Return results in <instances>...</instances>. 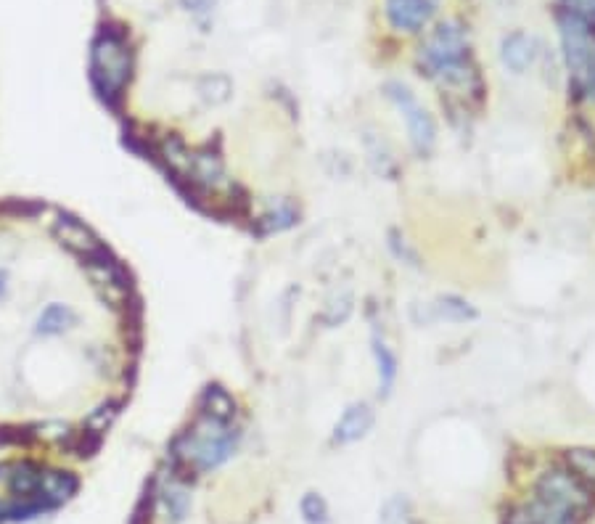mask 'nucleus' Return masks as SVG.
Segmentation results:
<instances>
[{
	"label": "nucleus",
	"mask_w": 595,
	"mask_h": 524,
	"mask_svg": "<svg viewBox=\"0 0 595 524\" xmlns=\"http://www.w3.org/2000/svg\"><path fill=\"white\" fill-rule=\"evenodd\" d=\"M506 524H532L529 522L527 517H524V514H521V509H516L514 514H511V517H508V522Z\"/></svg>",
	"instance_id": "dca6fc26"
},
{
	"label": "nucleus",
	"mask_w": 595,
	"mask_h": 524,
	"mask_svg": "<svg viewBox=\"0 0 595 524\" xmlns=\"http://www.w3.org/2000/svg\"><path fill=\"white\" fill-rule=\"evenodd\" d=\"M6 292V273H0V297Z\"/></svg>",
	"instance_id": "f3484780"
},
{
	"label": "nucleus",
	"mask_w": 595,
	"mask_h": 524,
	"mask_svg": "<svg viewBox=\"0 0 595 524\" xmlns=\"http://www.w3.org/2000/svg\"><path fill=\"white\" fill-rule=\"evenodd\" d=\"M381 524H413L410 522V506L405 498H395L384 506L381 514Z\"/></svg>",
	"instance_id": "4468645a"
},
{
	"label": "nucleus",
	"mask_w": 595,
	"mask_h": 524,
	"mask_svg": "<svg viewBox=\"0 0 595 524\" xmlns=\"http://www.w3.org/2000/svg\"><path fill=\"white\" fill-rule=\"evenodd\" d=\"M373 358H376V366H379V384L381 392L387 395L392 390V384L397 379V355L392 352V347L379 337V334H373Z\"/></svg>",
	"instance_id": "1a4fd4ad"
},
{
	"label": "nucleus",
	"mask_w": 595,
	"mask_h": 524,
	"mask_svg": "<svg viewBox=\"0 0 595 524\" xmlns=\"http://www.w3.org/2000/svg\"><path fill=\"white\" fill-rule=\"evenodd\" d=\"M500 59L506 64V69L521 75L524 69H529L537 59V40L524 35V32H516L511 38L503 40V51H500Z\"/></svg>",
	"instance_id": "6e6552de"
},
{
	"label": "nucleus",
	"mask_w": 595,
	"mask_h": 524,
	"mask_svg": "<svg viewBox=\"0 0 595 524\" xmlns=\"http://www.w3.org/2000/svg\"><path fill=\"white\" fill-rule=\"evenodd\" d=\"M569 464H572V474L582 485L595 487V453L590 450H574L569 456Z\"/></svg>",
	"instance_id": "f8f14e48"
},
{
	"label": "nucleus",
	"mask_w": 595,
	"mask_h": 524,
	"mask_svg": "<svg viewBox=\"0 0 595 524\" xmlns=\"http://www.w3.org/2000/svg\"><path fill=\"white\" fill-rule=\"evenodd\" d=\"M421 61L429 69V75L439 83L453 88H471L474 83V67L469 61V43L455 24H442L432 38L421 48Z\"/></svg>",
	"instance_id": "7ed1b4c3"
},
{
	"label": "nucleus",
	"mask_w": 595,
	"mask_h": 524,
	"mask_svg": "<svg viewBox=\"0 0 595 524\" xmlns=\"http://www.w3.org/2000/svg\"><path fill=\"white\" fill-rule=\"evenodd\" d=\"M93 77L106 96H117L130 77V48L119 35H101L93 45Z\"/></svg>",
	"instance_id": "20e7f679"
},
{
	"label": "nucleus",
	"mask_w": 595,
	"mask_h": 524,
	"mask_svg": "<svg viewBox=\"0 0 595 524\" xmlns=\"http://www.w3.org/2000/svg\"><path fill=\"white\" fill-rule=\"evenodd\" d=\"M439 0H387V16L400 32L421 30L437 11Z\"/></svg>",
	"instance_id": "423d86ee"
},
{
	"label": "nucleus",
	"mask_w": 595,
	"mask_h": 524,
	"mask_svg": "<svg viewBox=\"0 0 595 524\" xmlns=\"http://www.w3.org/2000/svg\"><path fill=\"white\" fill-rule=\"evenodd\" d=\"M188 11H194V14H207L209 8H212V0H186Z\"/></svg>",
	"instance_id": "2eb2a0df"
},
{
	"label": "nucleus",
	"mask_w": 595,
	"mask_h": 524,
	"mask_svg": "<svg viewBox=\"0 0 595 524\" xmlns=\"http://www.w3.org/2000/svg\"><path fill=\"white\" fill-rule=\"evenodd\" d=\"M387 96L389 101L400 109V117L405 120V128H408L413 149H416L418 154H429V151L434 149V143H437V125H434L432 114L418 104L413 90L405 88L402 83H389Z\"/></svg>",
	"instance_id": "39448f33"
},
{
	"label": "nucleus",
	"mask_w": 595,
	"mask_h": 524,
	"mask_svg": "<svg viewBox=\"0 0 595 524\" xmlns=\"http://www.w3.org/2000/svg\"><path fill=\"white\" fill-rule=\"evenodd\" d=\"M77 482L38 464H0V522L32 519L56 509L75 493Z\"/></svg>",
	"instance_id": "f257e3e1"
},
{
	"label": "nucleus",
	"mask_w": 595,
	"mask_h": 524,
	"mask_svg": "<svg viewBox=\"0 0 595 524\" xmlns=\"http://www.w3.org/2000/svg\"><path fill=\"white\" fill-rule=\"evenodd\" d=\"M69 323H75V313L64 305H51L40 315L38 326L43 334H59V331L69 329Z\"/></svg>",
	"instance_id": "9d476101"
},
{
	"label": "nucleus",
	"mask_w": 595,
	"mask_h": 524,
	"mask_svg": "<svg viewBox=\"0 0 595 524\" xmlns=\"http://www.w3.org/2000/svg\"><path fill=\"white\" fill-rule=\"evenodd\" d=\"M373 408L368 403H352L347 411L342 413V419L334 429V440L342 442V445H350V442L363 440L373 427Z\"/></svg>",
	"instance_id": "0eeeda50"
},
{
	"label": "nucleus",
	"mask_w": 595,
	"mask_h": 524,
	"mask_svg": "<svg viewBox=\"0 0 595 524\" xmlns=\"http://www.w3.org/2000/svg\"><path fill=\"white\" fill-rule=\"evenodd\" d=\"M238 445V429L231 411H207L178 442V458L191 472H209L223 466Z\"/></svg>",
	"instance_id": "f03ea898"
},
{
	"label": "nucleus",
	"mask_w": 595,
	"mask_h": 524,
	"mask_svg": "<svg viewBox=\"0 0 595 524\" xmlns=\"http://www.w3.org/2000/svg\"><path fill=\"white\" fill-rule=\"evenodd\" d=\"M302 517L307 519L310 524H326L328 522V509L326 501L315 493H307L302 498Z\"/></svg>",
	"instance_id": "ddd939ff"
},
{
	"label": "nucleus",
	"mask_w": 595,
	"mask_h": 524,
	"mask_svg": "<svg viewBox=\"0 0 595 524\" xmlns=\"http://www.w3.org/2000/svg\"><path fill=\"white\" fill-rule=\"evenodd\" d=\"M434 318H445V321H469L474 318V310L458 297H442L434 302Z\"/></svg>",
	"instance_id": "9b49d317"
}]
</instances>
